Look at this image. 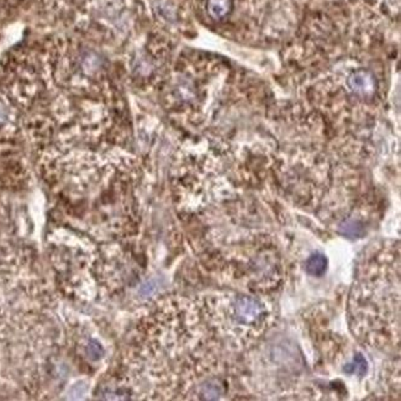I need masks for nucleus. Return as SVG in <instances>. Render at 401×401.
<instances>
[{"label":"nucleus","mask_w":401,"mask_h":401,"mask_svg":"<svg viewBox=\"0 0 401 401\" xmlns=\"http://www.w3.org/2000/svg\"><path fill=\"white\" fill-rule=\"evenodd\" d=\"M264 315L263 305L251 297H238L235 304V316L238 322L251 325Z\"/></svg>","instance_id":"obj_1"},{"label":"nucleus","mask_w":401,"mask_h":401,"mask_svg":"<svg viewBox=\"0 0 401 401\" xmlns=\"http://www.w3.org/2000/svg\"><path fill=\"white\" fill-rule=\"evenodd\" d=\"M234 9V0H206V11L215 22H222Z\"/></svg>","instance_id":"obj_2"},{"label":"nucleus","mask_w":401,"mask_h":401,"mask_svg":"<svg viewBox=\"0 0 401 401\" xmlns=\"http://www.w3.org/2000/svg\"><path fill=\"white\" fill-rule=\"evenodd\" d=\"M326 268H327V259L322 253H315L306 261V270L309 275L319 277L324 275Z\"/></svg>","instance_id":"obj_3"},{"label":"nucleus","mask_w":401,"mask_h":401,"mask_svg":"<svg viewBox=\"0 0 401 401\" xmlns=\"http://www.w3.org/2000/svg\"><path fill=\"white\" fill-rule=\"evenodd\" d=\"M352 367L354 369V372H357L359 375H363L367 370V362L361 354H357L354 358V366H352Z\"/></svg>","instance_id":"obj_4"},{"label":"nucleus","mask_w":401,"mask_h":401,"mask_svg":"<svg viewBox=\"0 0 401 401\" xmlns=\"http://www.w3.org/2000/svg\"><path fill=\"white\" fill-rule=\"evenodd\" d=\"M88 348L90 350H93V352H89V354H90V357L93 358V359H99L101 357V354H103V352H97V350H99L101 347L98 345V343H95V342H92L90 345H89Z\"/></svg>","instance_id":"obj_5"},{"label":"nucleus","mask_w":401,"mask_h":401,"mask_svg":"<svg viewBox=\"0 0 401 401\" xmlns=\"http://www.w3.org/2000/svg\"><path fill=\"white\" fill-rule=\"evenodd\" d=\"M8 119V109L3 101H0V126L6 122Z\"/></svg>","instance_id":"obj_6"}]
</instances>
